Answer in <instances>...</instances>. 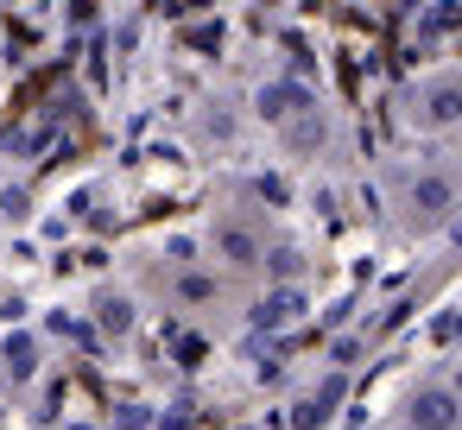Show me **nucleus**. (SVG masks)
I'll use <instances>...</instances> for the list:
<instances>
[{
    "instance_id": "nucleus-5",
    "label": "nucleus",
    "mask_w": 462,
    "mask_h": 430,
    "mask_svg": "<svg viewBox=\"0 0 462 430\" xmlns=\"http://www.w3.org/2000/svg\"><path fill=\"white\" fill-rule=\"evenodd\" d=\"M165 304H171L178 316H209V310H222V304H228V272H216V266L190 260V266H178V272H171Z\"/></svg>"
},
{
    "instance_id": "nucleus-3",
    "label": "nucleus",
    "mask_w": 462,
    "mask_h": 430,
    "mask_svg": "<svg viewBox=\"0 0 462 430\" xmlns=\"http://www.w3.org/2000/svg\"><path fill=\"white\" fill-rule=\"evenodd\" d=\"M209 247H216V266L222 272H266V253H273V222L247 203H222L209 215Z\"/></svg>"
},
{
    "instance_id": "nucleus-6",
    "label": "nucleus",
    "mask_w": 462,
    "mask_h": 430,
    "mask_svg": "<svg viewBox=\"0 0 462 430\" xmlns=\"http://www.w3.org/2000/svg\"><path fill=\"white\" fill-rule=\"evenodd\" d=\"M279 140L291 146V159H310V152H323L329 127H323V114H317V108H291V114H285V127H279Z\"/></svg>"
},
{
    "instance_id": "nucleus-2",
    "label": "nucleus",
    "mask_w": 462,
    "mask_h": 430,
    "mask_svg": "<svg viewBox=\"0 0 462 430\" xmlns=\"http://www.w3.org/2000/svg\"><path fill=\"white\" fill-rule=\"evenodd\" d=\"M399 228L405 234H437L462 215V171L456 165H418L399 184Z\"/></svg>"
},
{
    "instance_id": "nucleus-7",
    "label": "nucleus",
    "mask_w": 462,
    "mask_h": 430,
    "mask_svg": "<svg viewBox=\"0 0 462 430\" xmlns=\"http://www.w3.org/2000/svg\"><path fill=\"white\" fill-rule=\"evenodd\" d=\"M449 386H456V392H462V361H456V373H449Z\"/></svg>"
},
{
    "instance_id": "nucleus-1",
    "label": "nucleus",
    "mask_w": 462,
    "mask_h": 430,
    "mask_svg": "<svg viewBox=\"0 0 462 430\" xmlns=\"http://www.w3.org/2000/svg\"><path fill=\"white\" fill-rule=\"evenodd\" d=\"M399 127L418 140H462V70H424L399 89Z\"/></svg>"
},
{
    "instance_id": "nucleus-4",
    "label": "nucleus",
    "mask_w": 462,
    "mask_h": 430,
    "mask_svg": "<svg viewBox=\"0 0 462 430\" xmlns=\"http://www.w3.org/2000/svg\"><path fill=\"white\" fill-rule=\"evenodd\" d=\"M399 430H462V392L443 380H418L399 398Z\"/></svg>"
}]
</instances>
